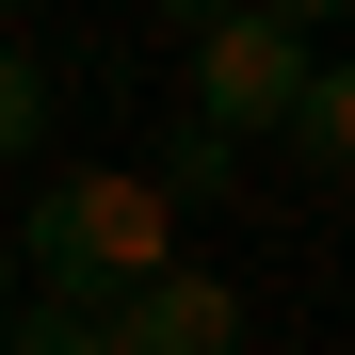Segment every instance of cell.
Returning <instances> with one entry per match:
<instances>
[{"label":"cell","instance_id":"obj_3","mask_svg":"<svg viewBox=\"0 0 355 355\" xmlns=\"http://www.w3.org/2000/svg\"><path fill=\"white\" fill-rule=\"evenodd\" d=\"M97 323H113V355H259V339H243V307H226V275H194V259L146 275L130 307H97Z\"/></svg>","mask_w":355,"mask_h":355},{"label":"cell","instance_id":"obj_4","mask_svg":"<svg viewBox=\"0 0 355 355\" xmlns=\"http://www.w3.org/2000/svg\"><path fill=\"white\" fill-rule=\"evenodd\" d=\"M130 178H146V194H162V210H210V194H226V178H243V146H210V130H194V113H178V130H162V146L130 162Z\"/></svg>","mask_w":355,"mask_h":355},{"label":"cell","instance_id":"obj_6","mask_svg":"<svg viewBox=\"0 0 355 355\" xmlns=\"http://www.w3.org/2000/svg\"><path fill=\"white\" fill-rule=\"evenodd\" d=\"M0 355H113V323H97V307H33V291H17V323H0Z\"/></svg>","mask_w":355,"mask_h":355},{"label":"cell","instance_id":"obj_8","mask_svg":"<svg viewBox=\"0 0 355 355\" xmlns=\"http://www.w3.org/2000/svg\"><path fill=\"white\" fill-rule=\"evenodd\" d=\"M0 323H17V259H0Z\"/></svg>","mask_w":355,"mask_h":355},{"label":"cell","instance_id":"obj_7","mask_svg":"<svg viewBox=\"0 0 355 355\" xmlns=\"http://www.w3.org/2000/svg\"><path fill=\"white\" fill-rule=\"evenodd\" d=\"M33 130H49V65L0 49V162H33Z\"/></svg>","mask_w":355,"mask_h":355},{"label":"cell","instance_id":"obj_5","mask_svg":"<svg viewBox=\"0 0 355 355\" xmlns=\"http://www.w3.org/2000/svg\"><path fill=\"white\" fill-rule=\"evenodd\" d=\"M291 162H307V178H355V65H307V97H291Z\"/></svg>","mask_w":355,"mask_h":355},{"label":"cell","instance_id":"obj_2","mask_svg":"<svg viewBox=\"0 0 355 355\" xmlns=\"http://www.w3.org/2000/svg\"><path fill=\"white\" fill-rule=\"evenodd\" d=\"M307 17H194V130L243 146V130H291V97H307Z\"/></svg>","mask_w":355,"mask_h":355},{"label":"cell","instance_id":"obj_1","mask_svg":"<svg viewBox=\"0 0 355 355\" xmlns=\"http://www.w3.org/2000/svg\"><path fill=\"white\" fill-rule=\"evenodd\" d=\"M17 275H33V307H130L146 275H178V210L130 162H65L17 210Z\"/></svg>","mask_w":355,"mask_h":355}]
</instances>
